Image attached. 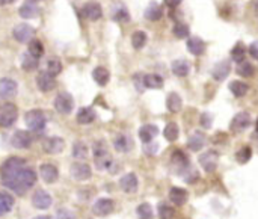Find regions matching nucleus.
Masks as SVG:
<instances>
[{"mask_svg":"<svg viewBox=\"0 0 258 219\" xmlns=\"http://www.w3.org/2000/svg\"><path fill=\"white\" fill-rule=\"evenodd\" d=\"M2 183L17 195L26 194L36 182V173L26 160L20 157H11L0 167Z\"/></svg>","mask_w":258,"mask_h":219,"instance_id":"f257e3e1","label":"nucleus"},{"mask_svg":"<svg viewBox=\"0 0 258 219\" xmlns=\"http://www.w3.org/2000/svg\"><path fill=\"white\" fill-rule=\"evenodd\" d=\"M94 162H95V167L100 171L107 170L110 167V163H112V156L107 151V147H106V144L103 141L95 142V145H94Z\"/></svg>","mask_w":258,"mask_h":219,"instance_id":"f03ea898","label":"nucleus"},{"mask_svg":"<svg viewBox=\"0 0 258 219\" xmlns=\"http://www.w3.org/2000/svg\"><path fill=\"white\" fill-rule=\"evenodd\" d=\"M24 121H26L27 129L32 130V132H35V133L42 132V130L45 129V123H47L44 112L39 111V109H32V111H29V112L26 114V117H24Z\"/></svg>","mask_w":258,"mask_h":219,"instance_id":"7ed1b4c3","label":"nucleus"},{"mask_svg":"<svg viewBox=\"0 0 258 219\" xmlns=\"http://www.w3.org/2000/svg\"><path fill=\"white\" fill-rule=\"evenodd\" d=\"M18 118V109L15 104L5 101L0 103V126L2 127H11Z\"/></svg>","mask_w":258,"mask_h":219,"instance_id":"20e7f679","label":"nucleus"},{"mask_svg":"<svg viewBox=\"0 0 258 219\" xmlns=\"http://www.w3.org/2000/svg\"><path fill=\"white\" fill-rule=\"evenodd\" d=\"M171 165H172L174 171H175L177 174H181V176H186L187 171L190 170L189 159H187V156H186L181 150H175V151L172 153Z\"/></svg>","mask_w":258,"mask_h":219,"instance_id":"39448f33","label":"nucleus"},{"mask_svg":"<svg viewBox=\"0 0 258 219\" xmlns=\"http://www.w3.org/2000/svg\"><path fill=\"white\" fill-rule=\"evenodd\" d=\"M54 107L59 114L62 115H68L71 114L73 107H74V98L71 94L68 92H60L56 98H54Z\"/></svg>","mask_w":258,"mask_h":219,"instance_id":"423d86ee","label":"nucleus"},{"mask_svg":"<svg viewBox=\"0 0 258 219\" xmlns=\"http://www.w3.org/2000/svg\"><path fill=\"white\" fill-rule=\"evenodd\" d=\"M80 14H82L86 20H89V21H97V20H100V18L103 17V8H101V5L97 3V2H88V3H85L83 8L80 9Z\"/></svg>","mask_w":258,"mask_h":219,"instance_id":"0eeeda50","label":"nucleus"},{"mask_svg":"<svg viewBox=\"0 0 258 219\" xmlns=\"http://www.w3.org/2000/svg\"><path fill=\"white\" fill-rule=\"evenodd\" d=\"M33 35H35V29L27 24V23H21V24H17L14 27V38L18 41V42H30L33 39Z\"/></svg>","mask_w":258,"mask_h":219,"instance_id":"6e6552de","label":"nucleus"},{"mask_svg":"<svg viewBox=\"0 0 258 219\" xmlns=\"http://www.w3.org/2000/svg\"><path fill=\"white\" fill-rule=\"evenodd\" d=\"M17 92H18V85L15 80H12L9 77L0 79V98L2 100H9V98L15 97Z\"/></svg>","mask_w":258,"mask_h":219,"instance_id":"1a4fd4ad","label":"nucleus"},{"mask_svg":"<svg viewBox=\"0 0 258 219\" xmlns=\"http://www.w3.org/2000/svg\"><path fill=\"white\" fill-rule=\"evenodd\" d=\"M36 85L42 92H50L56 88V77L51 76L50 73H47L45 70L39 71L36 76Z\"/></svg>","mask_w":258,"mask_h":219,"instance_id":"9d476101","label":"nucleus"},{"mask_svg":"<svg viewBox=\"0 0 258 219\" xmlns=\"http://www.w3.org/2000/svg\"><path fill=\"white\" fill-rule=\"evenodd\" d=\"M32 135L29 132H24V130H17L12 138H11V144L12 147L18 148V150H24V148H29L32 145Z\"/></svg>","mask_w":258,"mask_h":219,"instance_id":"9b49d317","label":"nucleus"},{"mask_svg":"<svg viewBox=\"0 0 258 219\" xmlns=\"http://www.w3.org/2000/svg\"><path fill=\"white\" fill-rule=\"evenodd\" d=\"M115 209V201L110 198H100L95 201V204L92 206V213L97 216H107L113 212Z\"/></svg>","mask_w":258,"mask_h":219,"instance_id":"f8f14e48","label":"nucleus"},{"mask_svg":"<svg viewBox=\"0 0 258 219\" xmlns=\"http://www.w3.org/2000/svg\"><path fill=\"white\" fill-rule=\"evenodd\" d=\"M219 163V156L216 151H206L204 154L200 156V165L207 171V173H213L218 168Z\"/></svg>","mask_w":258,"mask_h":219,"instance_id":"ddd939ff","label":"nucleus"},{"mask_svg":"<svg viewBox=\"0 0 258 219\" xmlns=\"http://www.w3.org/2000/svg\"><path fill=\"white\" fill-rule=\"evenodd\" d=\"M249 126H251V115H249L248 112H239V114L233 118V121H231V124H230V129H231L233 132H243V130H246Z\"/></svg>","mask_w":258,"mask_h":219,"instance_id":"4468645a","label":"nucleus"},{"mask_svg":"<svg viewBox=\"0 0 258 219\" xmlns=\"http://www.w3.org/2000/svg\"><path fill=\"white\" fill-rule=\"evenodd\" d=\"M71 176L77 180V182H86L91 179L92 171L89 168V165L83 163V162H77L71 167Z\"/></svg>","mask_w":258,"mask_h":219,"instance_id":"2eb2a0df","label":"nucleus"},{"mask_svg":"<svg viewBox=\"0 0 258 219\" xmlns=\"http://www.w3.org/2000/svg\"><path fill=\"white\" fill-rule=\"evenodd\" d=\"M32 204H33L36 209H39V210H45V209H48V207L53 204V200H51V197H50L45 191L39 189V191H36V192L33 194V197H32Z\"/></svg>","mask_w":258,"mask_h":219,"instance_id":"dca6fc26","label":"nucleus"},{"mask_svg":"<svg viewBox=\"0 0 258 219\" xmlns=\"http://www.w3.org/2000/svg\"><path fill=\"white\" fill-rule=\"evenodd\" d=\"M230 73H231V64H230V61H221L212 70V76L218 82L225 80L230 76Z\"/></svg>","mask_w":258,"mask_h":219,"instance_id":"f3484780","label":"nucleus"},{"mask_svg":"<svg viewBox=\"0 0 258 219\" xmlns=\"http://www.w3.org/2000/svg\"><path fill=\"white\" fill-rule=\"evenodd\" d=\"M119 186H121V189H122L125 194H135V192L138 191V186H139V182H138L136 174L128 173V174H125L124 177H121Z\"/></svg>","mask_w":258,"mask_h":219,"instance_id":"a211bd4d","label":"nucleus"},{"mask_svg":"<svg viewBox=\"0 0 258 219\" xmlns=\"http://www.w3.org/2000/svg\"><path fill=\"white\" fill-rule=\"evenodd\" d=\"M39 174H41V179L45 182V183H54L59 177V171L54 165L51 163H44L41 165L39 168Z\"/></svg>","mask_w":258,"mask_h":219,"instance_id":"6ab92c4d","label":"nucleus"},{"mask_svg":"<svg viewBox=\"0 0 258 219\" xmlns=\"http://www.w3.org/2000/svg\"><path fill=\"white\" fill-rule=\"evenodd\" d=\"M206 48H207V45H206V42H204L200 36H190V38L187 39V50H189L194 56H201V54H204Z\"/></svg>","mask_w":258,"mask_h":219,"instance_id":"aec40b11","label":"nucleus"},{"mask_svg":"<svg viewBox=\"0 0 258 219\" xmlns=\"http://www.w3.org/2000/svg\"><path fill=\"white\" fill-rule=\"evenodd\" d=\"M159 135V129L154 124H145L139 129V138L144 144H150Z\"/></svg>","mask_w":258,"mask_h":219,"instance_id":"412c9836","label":"nucleus"},{"mask_svg":"<svg viewBox=\"0 0 258 219\" xmlns=\"http://www.w3.org/2000/svg\"><path fill=\"white\" fill-rule=\"evenodd\" d=\"M113 147H115V150L119 151V153H127V151H130V150L133 148V141H132V138H130L128 135L121 133V135H118V136L115 138Z\"/></svg>","mask_w":258,"mask_h":219,"instance_id":"4be33fe9","label":"nucleus"},{"mask_svg":"<svg viewBox=\"0 0 258 219\" xmlns=\"http://www.w3.org/2000/svg\"><path fill=\"white\" fill-rule=\"evenodd\" d=\"M42 147H44V150H45L47 153H50V154H57V153H60V151L65 148V142H63V139H60V138H48V139L44 141Z\"/></svg>","mask_w":258,"mask_h":219,"instance_id":"5701e85b","label":"nucleus"},{"mask_svg":"<svg viewBox=\"0 0 258 219\" xmlns=\"http://www.w3.org/2000/svg\"><path fill=\"white\" fill-rule=\"evenodd\" d=\"M144 17L147 20H150V21H157V20H160L163 17V8L157 2H151L145 9Z\"/></svg>","mask_w":258,"mask_h":219,"instance_id":"b1692460","label":"nucleus"},{"mask_svg":"<svg viewBox=\"0 0 258 219\" xmlns=\"http://www.w3.org/2000/svg\"><path fill=\"white\" fill-rule=\"evenodd\" d=\"M15 204V200L12 197V194L6 192V191H0V216L9 213L12 210Z\"/></svg>","mask_w":258,"mask_h":219,"instance_id":"393cba45","label":"nucleus"},{"mask_svg":"<svg viewBox=\"0 0 258 219\" xmlns=\"http://www.w3.org/2000/svg\"><path fill=\"white\" fill-rule=\"evenodd\" d=\"M171 70L175 76L178 77H186L189 73H190V64L186 61V59H177L172 62L171 65Z\"/></svg>","mask_w":258,"mask_h":219,"instance_id":"a878e982","label":"nucleus"},{"mask_svg":"<svg viewBox=\"0 0 258 219\" xmlns=\"http://www.w3.org/2000/svg\"><path fill=\"white\" fill-rule=\"evenodd\" d=\"M142 82H144V88L148 89H160L163 86V79L159 74H144Z\"/></svg>","mask_w":258,"mask_h":219,"instance_id":"bb28decb","label":"nucleus"},{"mask_svg":"<svg viewBox=\"0 0 258 219\" xmlns=\"http://www.w3.org/2000/svg\"><path fill=\"white\" fill-rule=\"evenodd\" d=\"M169 200L175 206H183L187 201V192L181 188H172L169 191Z\"/></svg>","mask_w":258,"mask_h":219,"instance_id":"cd10ccee","label":"nucleus"},{"mask_svg":"<svg viewBox=\"0 0 258 219\" xmlns=\"http://www.w3.org/2000/svg\"><path fill=\"white\" fill-rule=\"evenodd\" d=\"M166 107H168V111L172 112V114L180 112L181 107H183V100H181V97H180L177 92H171V94L168 95V98H166Z\"/></svg>","mask_w":258,"mask_h":219,"instance_id":"c85d7f7f","label":"nucleus"},{"mask_svg":"<svg viewBox=\"0 0 258 219\" xmlns=\"http://www.w3.org/2000/svg\"><path fill=\"white\" fill-rule=\"evenodd\" d=\"M189 148L192 151H200L204 145H206V135L204 133H200V132H195L190 138H189V142H187Z\"/></svg>","mask_w":258,"mask_h":219,"instance_id":"c756f323","label":"nucleus"},{"mask_svg":"<svg viewBox=\"0 0 258 219\" xmlns=\"http://www.w3.org/2000/svg\"><path fill=\"white\" fill-rule=\"evenodd\" d=\"M39 14V8L36 6L35 2H27L20 8V15L23 18H35Z\"/></svg>","mask_w":258,"mask_h":219,"instance_id":"7c9ffc66","label":"nucleus"},{"mask_svg":"<svg viewBox=\"0 0 258 219\" xmlns=\"http://www.w3.org/2000/svg\"><path fill=\"white\" fill-rule=\"evenodd\" d=\"M92 77H94V80H95L100 86H104V85H107V82H109V79H110V73H109V70H106L104 67H97V68H94V71H92Z\"/></svg>","mask_w":258,"mask_h":219,"instance_id":"2f4dec72","label":"nucleus"},{"mask_svg":"<svg viewBox=\"0 0 258 219\" xmlns=\"http://www.w3.org/2000/svg\"><path fill=\"white\" fill-rule=\"evenodd\" d=\"M95 120V112L92 107H82L77 112V123L79 124H91Z\"/></svg>","mask_w":258,"mask_h":219,"instance_id":"473e14b6","label":"nucleus"},{"mask_svg":"<svg viewBox=\"0 0 258 219\" xmlns=\"http://www.w3.org/2000/svg\"><path fill=\"white\" fill-rule=\"evenodd\" d=\"M38 65H39V59H38V58L32 56V54L27 53V51L23 54V58H21V68H23V70H26V71H33V70L38 68Z\"/></svg>","mask_w":258,"mask_h":219,"instance_id":"72a5a7b5","label":"nucleus"},{"mask_svg":"<svg viewBox=\"0 0 258 219\" xmlns=\"http://www.w3.org/2000/svg\"><path fill=\"white\" fill-rule=\"evenodd\" d=\"M230 91L233 92V95L234 97H243V95H246V92H248V85L245 83V82H242V80H233L231 83H230Z\"/></svg>","mask_w":258,"mask_h":219,"instance_id":"f704fd0d","label":"nucleus"},{"mask_svg":"<svg viewBox=\"0 0 258 219\" xmlns=\"http://www.w3.org/2000/svg\"><path fill=\"white\" fill-rule=\"evenodd\" d=\"M27 53H30L32 56H35V58H38V59H39V58L44 54V45H42V42H41L39 39L33 38V39L29 42Z\"/></svg>","mask_w":258,"mask_h":219,"instance_id":"c9c22d12","label":"nucleus"},{"mask_svg":"<svg viewBox=\"0 0 258 219\" xmlns=\"http://www.w3.org/2000/svg\"><path fill=\"white\" fill-rule=\"evenodd\" d=\"M245 56H246V47L243 45V42H237L231 50L233 61H236L237 64H242L245 61Z\"/></svg>","mask_w":258,"mask_h":219,"instance_id":"e433bc0d","label":"nucleus"},{"mask_svg":"<svg viewBox=\"0 0 258 219\" xmlns=\"http://www.w3.org/2000/svg\"><path fill=\"white\" fill-rule=\"evenodd\" d=\"M178 135H180V129H178V126H177L175 123H169V124L165 127V130H163V136H165L166 141H169V142L177 141V139H178Z\"/></svg>","mask_w":258,"mask_h":219,"instance_id":"4c0bfd02","label":"nucleus"},{"mask_svg":"<svg viewBox=\"0 0 258 219\" xmlns=\"http://www.w3.org/2000/svg\"><path fill=\"white\" fill-rule=\"evenodd\" d=\"M147 33L142 32V30H136L133 35H132V45L136 48V50H141L145 44H147Z\"/></svg>","mask_w":258,"mask_h":219,"instance_id":"58836bf2","label":"nucleus"},{"mask_svg":"<svg viewBox=\"0 0 258 219\" xmlns=\"http://www.w3.org/2000/svg\"><path fill=\"white\" fill-rule=\"evenodd\" d=\"M251 157H252V148L248 147V145L242 147V148L236 153V160H237L240 165L248 163V162L251 160Z\"/></svg>","mask_w":258,"mask_h":219,"instance_id":"ea45409f","label":"nucleus"},{"mask_svg":"<svg viewBox=\"0 0 258 219\" xmlns=\"http://www.w3.org/2000/svg\"><path fill=\"white\" fill-rule=\"evenodd\" d=\"M172 32H174V35H175L177 38H180V39L187 38V36H189V33H190L189 26H187L186 23H183V21H175Z\"/></svg>","mask_w":258,"mask_h":219,"instance_id":"a19ab883","label":"nucleus"},{"mask_svg":"<svg viewBox=\"0 0 258 219\" xmlns=\"http://www.w3.org/2000/svg\"><path fill=\"white\" fill-rule=\"evenodd\" d=\"M45 71L56 77V76L62 71V62H60L57 58H50V59L47 61V68H45Z\"/></svg>","mask_w":258,"mask_h":219,"instance_id":"79ce46f5","label":"nucleus"},{"mask_svg":"<svg viewBox=\"0 0 258 219\" xmlns=\"http://www.w3.org/2000/svg\"><path fill=\"white\" fill-rule=\"evenodd\" d=\"M136 215L139 219H153L154 213H153V207L148 203H142L138 206L136 209Z\"/></svg>","mask_w":258,"mask_h":219,"instance_id":"37998d69","label":"nucleus"},{"mask_svg":"<svg viewBox=\"0 0 258 219\" xmlns=\"http://www.w3.org/2000/svg\"><path fill=\"white\" fill-rule=\"evenodd\" d=\"M237 73H239L242 77H252V76L255 74V67H254L251 62L243 61L242 64H239V67H237Z\"/></svg>","mask_w":258,"mask_h":219,"instance_id":"c03bdc74","label":"nucleus"},{"mask_svg":"<svg viewBox=\"0 0 258 219\" xmlns=\"http://www.w3.org/2000/svg\"><path fill=\"white\" fill-rule=\"evenodd\" d=\"M73 156L76 159H86L88 156V148L83 142H76L73 147Z\"/></svg>","mask_w":258,"mask_h":219,"instance_id":"a18cd8bd","label":"nucleus"},{"mask_svg":"<svg viewBox=\"0 0 258 219\" xmlns=\"http://www.w3.org/2000/svg\"><path fill=\"white\" fill-rule=\"evenodd\" d=\"M159 216L160 219H172L174 218V209L165 203L159 204Z\"/></svg>","mask_w":258,"mask_h":219,"instance_id":"49530a36","label":"nucleus"},{"mask_svg":"<svg viewBox=\"0 0 258 219\" xmlns=\"http://www.w3.org/2000/svg\"><path fill=\"white\" fill-rule=\"evenodd\" d=\"M116 21H128L130 20V15H128V11L125 8H119L116 12H115V17H113Z\"/></svg>","mask_w":258,"mask_h":219,"instance_id":"de8ad7c7","label":"nucleus"},{"mask_svg":"<svg viewBox=\"0 0 258 219\" xmlns=\"http://www.w3.org/2000/svg\"><path fill=\"white\" fill-rule=\"evenodd\" d=\"M212 123H213V118H212L210 114L204 112V114L200 117V124H201L204 129H210V127H212Z\"/></svg>","mask_w":258,"mask_h":219,"instance_id":"09e8293b","label":"nucleus"},{"mask_svg":"<svg viewBox=\"0 0 258 219\" xmlns=\"http://www.w3.org/2000/svg\"><path fill=\"white\" fill-rule=\"evenodd\" d=\"M56 219H76V216H74L73 212H70L67 209H62V210H59L56 213Z\"/></svg>","mask_w":258,"mask_h":219,"instance_id":"8fccbe9b","label":"nucleus"},{"mask_svg":"<svg viewBox=\"0 0 258 219\" xmlns=\"http://www.w3.org/2000/svg\"><path fill=\"white\" fill-rule=\"evenodd\" d=\"M248 51H249V54H251L254 59H257L258 61V39L257 41H254V42H251V45L248 47Z\"/></svg>","mask_w":258,"mask_h":219,"instance_id":"3c124183","label":"nucleus"},{"mask_svg":"<svg viewBox=\"0 0 258 219\" xmlns=\"http://www.w3.org/2000/svg\"><path fill=\"white\" fill-rule=\"evenodd\" d=\"M157 150H159L157 144H153V147H150V144H145V151H147L148 154H154Z\"/></svg>","mask_w":258,"mask_h":219,"instance_id":"603ef678","label":"nucleus"},{"mask_svg":"<svg viewBox=\"0 0 258 219\" xmlns=\"http://www.w3.org/2000/svg\"><path fill=\"white\" fill-rule=\"evenodd\" d=\"M181 2H183V0H165V5H166L168 8H177Z\"/></svg>","mask_w":258,"mask_h":219,"instance_id":"864d4df0","label":"nucleus"},{"mask_svg":"<svg viewBox=\"0 0 258 219\" xmlns=\"http://www.w3.org/2000/svg\"><path fill=\"white\" fill-rule=\"evenodd\" d=\"M252 9H254V12H255L258 18V0H252Z\"/></svg>","mask_w":258,"mask_h":219,"instance_id":"5fc2aeb1","label":"nucleus"},{"mask_svg":"<svg viewBox=\"0 0 258 219\" xmlns=\"http://www.w3.org/2000/svg\"><path fill=\"white\" fill-rule=\"evenodd\" d=\"M15 0H0V6H6V5H11L14 3Z\"/></svg>","mask_w":258,"mask_h":219,"instance_id":"6e6d98bb","label":"nucleus"},{"mask_svg":"<svg viewBox=\"0 0 258 219\" xmlns=\"http://www.w3.org/2000/svg\"><path fill=\"white\" fill-rule=\"evenodd\" d=\"M35 219H47V218H45V216H36Z\"/></svg>","mask_w":258,"mask_h":219,"instance_id":"4d7b16f0","label":"nucleus"},{"mask_svg":"<svg viewBox=\"0 0 258 219\" xmlns=\"http://www.w3.org/2000/svg\"><path fill=\"white\" fill-rule=\"evenodd\" d=\"M257 132H258V120H257Z\"/></svg>","mask_w":258,"mask_h":219,"instance_id":"13d9d810","label":"nucleus"},{"mask_svg":"<svg viewBox=\"0 0 258 219\" xmlns=\"http://www.w3.org/2000/svg\"><path fill=\"white\" fill-rule=\"evenodd\" d=\"M32 2H36V0H32Z\"/></svg>","mask_w":258,"mask_h":219,"instance_id":"bf43d9fd","label":"nucleus"}]
</instances>
